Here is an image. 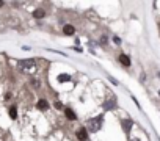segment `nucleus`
<instances>
[{
  "label": "nucleus",
  "mask_w": 160,
  "mask_h": 141,
  "mask_svg": "<svg viewBox=\"0 0 160 141\" xmlns=\"http://www.w3.org/2000/svg\"><path fill=\"white\" fill-rule=\"evenodd\" d=\"M102 121H104V118L102 116H97V118H94V119H90L86 124L88 126L85 127L88 132H93V133H96V132H99L101 130V127H102Z\"/></svg>",
  "instance_id": "obj_1"
},
{
  "label": "nucleus",
  "mask_w": 160,
  "mask_h": 141,
  "mask_svg": "<svg viewBox=\"0 0 160 141\" xmlns=\"http://www.w3.org/2000/svg\"><path fill=\"white\" fill-rule=\"evenodd\" d=\"M19 66L22 69H28L31 66H35V60H20L19 61Z\"/></svg>",
  "instance_id": "obj_2"
},
{
  "label": "nucleus",
  "mask_w": 160,
  "mask_h": 141,
  "mask_svg": "<svg viewBox=\"0 0 160 141\" xmlns=\"http://www.w3.org/2000/svg\"><path fill=\"white\" fill-rule=\"evenodd\" d=\"M132 127H134V122H132L130 119H124V121H123V130H124V132L127 133V135L130 133Z\"/></svg>",
  "instance_id": "obj_3"
},
{
  "label": "nucleus",
  "mask_w": 160,
  "mask_h": 141,
  "mask_svg": "<svg viewBox=\"0 0 160 141\" xmlns=\"http://www.w3.org/2000/svg\"><path fill=\"white\" fill-rule=\"evenodd\" d=\"M119 63L123 64V66L129 68L130 66V57L126 55V53H121V55H119Z\"/></svg>",
  "instance_id": "obj_4"
},
{
  "label": "nucleus",
  "mask_w": 160,
  "mask_h": 141,
  "mask_svg": "<svg viewBox=\"0 0 160 141\" xmlns=\"http://www.w3.org/2000/svg\"><path fill=\"white\" fill-rule=\"evenodd\" d=\"M77 138H79L80 141H85V140L88 138V130H86L85 127L79 129V132H77Z\"/></svg>",
  "instance_id": "obj_5"
},
{
  "label": "nucleus",
  "mask_w": 160,
  "mask_h": 141,
  "mask_svg": "<svg viewBox=\"0 0 160 141\" xmlns=\"http://www.w3.org/2000/svg\"><path fill=\"white\" fill-rule=\"evenodd\" d=\"M63 33L68 35V36H72V35L75 33V28H74L72 25H64V27H63Z\"/></svg>",
  "instance_id": "obj_6"
},
{
  "label": "nucleus",
  "mask_w": 160,
  "mask_h": 141,
  "mask_svg": "<svg viewBox=\"0 0 160 141\" xmlns=\"http://www.w3.org/2000/svg\"><path fill=\"white\" fill-rule=\"evenodd\" d=\"M64 115H66V118H68L69 121H75V119H77V115H75L72 110H71V108H66V110H64Z\"/></svg>",
  "instance_id": "obj_7"
},
{
  "label": "nucleus",
  "mask_w": 160,
  "mask_h": 141,
  "mask_svg": "<svg viewBox=\"0 0 160 141\" xmlns=\"http://www.w3.org/2000/svg\"><path fill=\"white\" fill-rule=\"evenodd\" d=\"M115 104H116V100H115V97H112V99H108L105 104H104V108H105V110H110V108L115 107Z\"/></svg>",
  "instance_id": "obj_8"
},
{
  "label": "nucleus",
  "mask_w": 160,
  "mask_h": 141,
  "mask_svg": "<svg viewBox=\"0 0 160 141\" xmlns=\"http://www.w3.org/2000/svg\"><path fill=\"white\" fill-rule=\"evenodd\" d=\"M44 16H46V11H44V9H35V11H33V17H36V19H41V17H44Z\"/></svg>",
  "instance_id": "obj_9"
},
{
  "label": "nucleus",
  "mask_w": 160,
  "mask_h": 141,
  "mask_svg": "<svg viewBox=\"0 0 160 141\" xmlns=\"http://www.w3.org/2000/svg\"><path fill=\"white\" fill-rule=\"evenodd\" d=\"M38 108H39V110H47V108H49L47 100H46V99H41V100H38Z\"/></svg>",
  "instance_id": "obj_10"
},
{
  "label": "nucleus",
  "mask_w": 160,
  "mask_h": 141,
  "mask_svg": "<svg viewBox=\"0 0 160 141\" xmlns=\"http://www.w3.org/2000/svg\"><path fill=\"white\" fill-rule=\"evenodd\" d=\"M69 80H71V75H68V74H60V75H58V82H60V83L69 82Z\"/></svg>",
  "instance_id": "obj_11"
},
{
  "label": "nucleus",
  "mask_w": 160,
  "mask_h": 141,
  "mask_svg": "<svg viewBox=\"0 0 160 141\" xmlns=\"http://www.w3.org/2000/svg\"><path fill=\"white\" fill-rule=\"evenodd\" d=\"M8 115H9L11 119H16V118H18V110H16V107H11V108H9V110H8Z\"/></svg>",
  "instance_id": "obj_12"
},
{
  "label": "nucleus",
  "mask_w": 160,
  "mask_h": 141,
  "mask_svg": "<svg viewBox=\"0 0 160 141\" xmlns=\"http://www.w3.org/2000/svg\"><path fill=\"white\" fill-rule=\"evenodd\" d=\"M31 85L35 86V88H39V85H41V83H39V80H31Z\"/></svg>",
  "instance_id": "obj_13"
},
{
  "label": "nucleus",
  "mask_w": 160,
  "mask_h": 141,
  "mask_svg": "<svg viewBox=\"0 0 160 141\" xmlns=\"http://www.w3.org/2000/svg\"><path fill=\"white\" fill-rule=\"evenodd\" d=\"M55 108H58V110H61V108H63V104H61V102H55Z\"/></svg>",
  "instance_id": "obj_14"
},
{
  "label": "nucleus",
  "mask_w": 160,
  "mask_h": 141,
  "mask_svg": "<svg viewBox=\"0 0 160 141\" xmlns=\"http://www.w3.org/2000/svg\"><path fill=\"white\" fill-rule=\"evenodd\" d=\"M108 80H110V82H112L113 85H118V80H115L113 77H108Z\"/></svg>",
  "instance_id": "obj_15"
},
{
  "label": "nucleus",
  "mask_w": 160,
  "mask_h": 141,
  "mask_svg": "<svg viewBox=\"0 0 160 141\" xmlns=\"http://www.w3.org/2000/svg\"><path fill=\"white\" fill-rule=\"evenodd\" d=\"M101 42H102V44H105V42H107V38L102 36V38H101Z\"/></svg>",
  "instance_id": "obj_16"
},
{
  "label": "nucleus",
  "mask_w": 160,
  "mask_h": 141,
  "mask_svg": "<svg viewBox=\"0 0 160 141\" xmlns=\"http://www.w3.org/2000/svg\"><path fill=\"white\" fill-rule=\"evenodd\" d=\"M113 41L116 42V44H121V39H119V38H113Z\"/></svg>",
  "instance_id": "obj_17"
},
{
  "label": "nucleus",
  "mask_w": 160,
  "mask_h": 141,
  "mask_svg": "<svg viewBox=\"0 0 160 141\" xmlns=\"http://www.w3.org/2000/svg\"><path fill=\"white\" fill-rule=\"evenodd\" d=\"M3 7V2H2V0H0V8H2Z\"/></svg>",
  "instance_id": "obj_18"
},
{
  "label": "nucleus",
  "mask_w": 160,
  "mask_h": 141,
  "mask_svg": "<svg viewBox=\"0 0 160 141\" xmlns=\"http://www.w3.org/2000/svg\"><path fill=\"white\" fill-rule=\"evenodd\" d=\"M130 141H140L138 138H134V140H130Z\"/></svg>",
  "instance_id": "obj_19"
},
{
  "label": "nucleus",
  "mask_w": 160,
  "mask_h": 141,
  "mask_svg": "<svg viewBox=\"0 0 160 141\" xmlns=\"http://www.w3.org/2000/svg\"><path fill=\"white\" fill-rule=\"evenodd\" d=\"M157 77H159V78H160V72H157Z\"/></svg>",
  "instance_id": "obj_20"
}]
</instances>
